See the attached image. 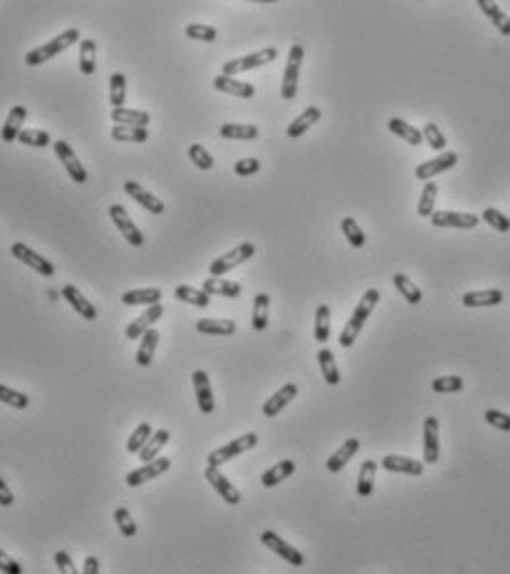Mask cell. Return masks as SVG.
<instances>
[{
	"label": "cell",
	"instance_id": "1",
	"mask_svg": "<svg viewBox=\"0 0 510 574\" xmlns=\"http://www.w3.org/2000/svg\"><path fill=\"white\" fill-rule=\"evenodd\" d=\"M379 300H382V293H379L377 288H368V291L362 295V300H360V304L355 306L353 315L348 317L344 330L340 333V346H342V349H350V346L355 344V339L360 337L362 328H364V324H366V320L373 315V310H375V306L379 304Z\"/></svg>",
	"mask_w": 510,
	"mask_h": 574
},
{
	"label": "cell",
	"instance_id": "2",
	"mask_svg": "<svg viewBox=\"0 0 510 574\" xmlns=\"http://www.w3.org/2000/svg\"><path fill=\"white\" fill-rule=\"evenodd\" d=\"M78 40H80V31H78L76 27H72V29H67V31L58 33L56 38H51L47 45H40V47H36V49H31L29 54L25 56V62H27L29 67H38V64L51 60L54 56L62 54L65 49H69L72 45H76Z\"/></svg>",
	"mask_w": 510,
	"mask_h": 574
},
{
	"label": "cell",
	"instance_id": "3",
	"mask_svg": "<svg viewBox=\"0 0 510 574\" xmlns=\"http://www.w3.org/2000/svg\"><path fill=\"white\" fill-rule=\"evenodd\" d=\"M275 58H277V49H275V47H267V49L255 51V54L240 56V58H233V60H226V62L222 64V74H224V76L244 74V72H251V69L265 67V64L273 62Z\"/></svg>",
	"mask_w": 510,
	"mask_h": 574
},
{
	"label": "cell",
	"instance_id": "4",
	"mask_svg": "<svg viewBox=\"0 0 510 574\" xmlns=\"http://www.w3.org/2000/svg\"><path fill=\"white\" fill-rule=\"evenodd\" d=\"M257 446V434L255 432H246L242 434V437L233 439V441H228L226 446H220L216 448L214 452H209V457H206V463L209 466H222V463H228L231 459H235L238 455H242V452L246 450H251Z\"/></svg>",
	"mask_w": 510,
	"mask_h": 574
},
{
	"label": "cell",
	"instance_id": "5",
	"mask_svg": "<svg viewBox=\"0 0 510 574\" xmlns=\"http://www.w3.org/2000/svg\"><path fill=\"white\" fill-rule=\"evenodd\" d=\"M255 255V244L253 242H244V244L231 249V251H226L224 255H220L218 259H214L209 266V273L211 275H216V277H224L228 271H233L238 269L240 264H244L246 259H251Z\"/></svg>",
	"mask_w": 510,
	"mask_h": 574
},
{
	"label": "cell",
	"instance_id": "6",
	"mask_svg": "<svg viewBox=\"0 0 510 574\" xmlns=\"http://www.w3.org/2000/svg\"><path fill=\"white\" fill-rule=\"evenodd\" d=\"M304 60V47L302 45H293L289 51V60L284 67V76H282V86H279V96L284 100H293L297 96V82H300V69Z\"/></svg>",
	"mask_w": 510,
	"mask_h": 574
},
{
	"label": "cell",
	"instance_id": "7",
	"mask_svg": "<svg viewBox=\"0 0 510 574\" xmlns=\"http://www.w3.org/2000/svg\"><path fill=\"white\" fill-rule=\"evenodd\" d=\"M109 215L113 220V224L118 226V233H122V237H125L131 247H143L145 244V235L140 233V229L135 226V222L131 220V215L127 213V208L122 206V204H111L109 206Z\"/></svg>",
	"mask_w": 510,
	"mask_h": 574
},
{
	"label": "cell",
	"instance_id": "8",
	"mask_svg": "<svg viewBox=\"0 0 510 574\" xmlns=\"http://www.w3.org/2000/svg\"><path fill=\"white\" fill-rule=\"evenodd\" d=\"M260 541L265 544L271 552H275L277 556H282L287 563H291L293 568H302L304 565V554L297 552L291 544H287L282 536L275 534L273 530H265L260 534Z\"/></svg>",
	"mask_w": 510,
	"mask_h": 574
},
{
	"label": "cell",
	"instance_id": "9",
	"mask_svg": "<svg viewBox=\"0 0 510 574\" xmlns=\"http://www.w3.org/2000/svg\"><path fill=\"white\" fill-rule=\"evenodd\" d=\"M51 147H54V151H56V155H58V160L62 162L65 171L69 173V178H72L76 184H84L87 180H89V176H87V171H84L82 162L78 160L76 151H74L72 147H69L65 140H58V142H54Z\"/></svg>",
	"mask_w": 510,
	"mask_h": 574
},
{
	"label": "cell",
	"instance_id": "10",
	"mask_svg": "<svg viewBox=\"0 0 510 574\" xmlns=\"http://www.w3.org/2000/svg\"><path fill=\"white\" fill-rule=\"evenodd\" d=\"M204 479L211 483V488H214L228 506H238V503L242 501V495L240 490L235 488V485L228 481L222 473H220V468L218 466H206V471H204Z\"/></svg>",
	"mask_w": 510,
	"mask_h": 574
},
{
	"label": "cell",
	"instance_id": "11",
	"mask_svg": "<svg viewBox=\"0 0 510 574\" xmlns=\"http://www.w3.org/2000/svg\"><path fill=\"white\" fill-rule=\"evenodd\" d=\"M11 255H13L16 259H18V262L27 264L29 269H33V271L40 273V275H45V277H51V275L56 273L54 264H51L47 257H43V255L36 253V251H31L27 244H23V242H16V244H11Z\"/></svg>",
	"mask_w": 510,
	"mask_h": 574
},
{
	"label": "cell",
	"instance_id": "12",
	"mask_svg": "<svg viewBox=\"0 0 510 574\" xmlns=\"http://www.w3.org/2000/svg\"><path fill=\"white\" fill-rule=\"evenodd\" d=\"M431 222L437 229H475L479 224V215L472 213H457V211H433Z\"/></svg>",
	"mask_w": 510,
	"mask_h": 574
},
{
	"label": "cell",
	"instance_id": "13",
	"mask_svg": "<svg viewBox=\"0 0 510 574\" xmlns=\"http://www.w3.org/2000/svg\"><path fill=\"white\" fill-rule=\"evenodd\" d=\"M122 188H125V193L131 200H135L140 206L147 208L149 213H153V215H162L165 213V202L160 198H155L151 191H147L143 184H138L135 180H127Z\"/></svg>",
	"mask_w": 510,
	"mask_h": 574
},
{
	"label": "cell",
	"instance_id": "14",
	"mask_svg": "<svg viewBox=\"0 0 510 574\" xmlns=\"http://www.w3.org/2000/svg\"><path fill=\"white\" fill-rule=\"evenodd\" d=\"M171 468V459L169 457H155L153 461H147L143 468H138V471L129 473L127 475V485L135 488V485H143L147 481H153L155 477L165 475Z\"/></svg>",
	"mask_w": 510,
	"mask_h": 574
},
{
	"label": "cell",
	"instance_id": "15",
	"mask_svg": "<svg viewBox=\"0 0 510 574\" xmlns=\"http://www.w3.org/2000/svg\"><path fill=\"white\" fill-rule=\"evenodd\" d=\"M457 164V153L455 151H444L442 155H437V158L433 160H426V162H421L417 169H415V176L417 180H431L435 176H442L444 171L453 169Z\"/></svg>",
	"mask_w": 510,
	"mask_h": 574
},
{
	"label": "cell",
	"instance_id": "16",
	"mask_svg": "<svg viewBox=\"0 0 510 574\" xmlns=\"http://www.w3.org/2000/svg\"><path fill=\"white\" fill-rule=\"evenodd\" d=\"M162 313H165V306L157 302V304H151V306H147V310L143 313V315H140L138 320H133L129 326H127V330H125V335H127V339H140L143 337L147 330L162 317Z\"/></svg>",
	"mask_w": 510,
	"mask_h": 574
},
{
	"label": "cell",
	"instance_id": "17",
	"mask_svg": "<svg viewBox=\"0 0 510 574\" xmlns=\"http://www.w3.org/2000/svg\"><path fill=\"white\" fill-rule=\"evenodd\" d=\"M193 390H196V402H198L200 412L211 415L216 410L214 390H211V381H209V375L204 371L193 373Z\"/></svg>",
	"mask_w": 510,
	"mask_h": 574
},
{
	"label": "cell",
	"instance_id": "18",
	"mask_svg": "<svg viewBox=\"0 0 510 574\" xmlns=\"http://www.w3.org/2000/svg\"><path fill=\"white\" fill-rule=\"evenodd\" d=\"M62 298L72 304V308L78 313V315H82V320H87V322H94L96 317H98V310H96V306L84 298V295L74 286V284H65L62 286Z\"/></svg>",
	"mask_w": 510,
	"mask_h": 574
},
{
	"label": "cell",
	"instance_id": "19",
	"mask_svg": "<svg viewBox=\"0 0 510 574\" xmlns=\"http://www.w3.org/2000/svg\"><path fill=\"white\" fill-rule=\"evenodd\" d=\"M25 118H27V109L23 107V104H16V107H11L3 129H0V140H3L5 145H11V142L18 140L23 125H25Z\"/></svg>",
	"mask_w": 510,
	"mask_h": 574
},
{
	"label": "cell",
	"instance_id": "20",
	"mask_svg": "<svg viewBox=\"0 0 510 574\" xmlns=\"http://www.w3.org/2000/svg\"><path fill=\"white\" fill-rule=\"evenodd\" d=\"M214 86H216V91L235 96V98H244V100H251L255 96V86L253 84L235 80L233 76H224V74H220L218 78H214Z\"/></svg>",
	"mask_w": 510,
	"mask_h": 574
},
{
	"label": "cell",
	"instance_id": "21",
	"mask_svg": "<svg viewBox=\"0 0 510 574\" xmlns=\"http://www.w3.org/2000/svg\"><path fill=\"white\" fill-rule=\"evenodd\" d=\"M382 468L389 473H399V475H411V477H419L424 473V463L411 459V457H401V455H386L382 459Z\"/></svg>",
	"mask_w": 510,
	"mask_h": 574
},
{
	"label": "cell",
	"instance_id": "22",
	"mask_svg": "<svg viewBox=\"0 0 510 574\" xmlns=\"http://www.w3.org/2000/svg\"><path fill=\"white\" fill-rule=\"evenodd\" d=\"M424 461L431 466L439 461V420L437 417H426L424 420Z\"/></svg>",
	"mask_w": 510,
	"mask_h": 574
},
{
	"label": "cell",
	"instance_id": "23",
	"mask_svg": "<svg viewBox=\"0 0 510 574\" xmlns=\"http://www.w3.org/2000/svg\"><path fill=\"white\" fill-rule=\"evenodd\" d=\"M295 395H297V386L295 384H284L277 393H273L267 399L265 406H262V412H265V417H277L279 412H282L293 402Z\"/></svg>",
	"mask_w": 510,
	"mask_h": 574
},
{
	"label": "cell",
	"instance_id": "24",
	"mask_svg": "<svg viewBox=\"0 0 510 574\" xmlns=\"http://www.w3.org/2000/svg\"><path fill=\"white\" fill-rule=\"evenodd\" d=\"M357 452H360V439H355V437L346 439V441H344V444L328 457V461H326V471H328V473H340L342 468L357 455Z\"/></svg>",
	"mask_w": 510,
	"mask_h": 574
},
{
	"label": "cell",
	"instance_id": "25",
	"mask_svg": "<svg viewBox=\"0 0 510 574\" xmlns=\"http://www.w3.org/2000/svg\"><path fill=\"white\" fill-rule=\"evenodd\" d=\"M504 302V293L499 288H486V291H470L462 298V304L466 308H486L497 306Z\"/></svg>",
	"mask_w": 510,
	"mask_h": 574
},
{
	"label": "cell",
	"instance_id": "26",
	"mask_svg": "<svg viewBox=\"0 0 510 574\" xmlns=\"http://www.w3.org/2000/svg\"><path fill=\"white\" fill-rule=\"evenodd\" d=\"M202 291L209 295H220V298H231V300L242 295V286L238 282H228L224 277H216V275H211L209 280L202 282Z\"/></svg>",
	"mask_w": 510,
	"mask_h": 574
},
{
	"label": "cell",
	"instance_id": "27",
	"mask_svg": "<svg viewBox=\"0 0 510 574\" xmlns=\"http://www.w3.org/2000/svg\"><path fill=\"white\" fill-rule=\"evenodd\" d=\"M162 300V291L155 286H147V288H133L127 291L122 295V304L125 306H151L157 304Z\"/></svg>",
	"mask_w": 510,
	"mask_h": 574
},
{
	"label": "cell",
	"instance_id": "28",
	"mask_svg": "<svg viewBox=\"0 0 510 574\" xmlns=\"http://www.w3.org/2000/svg\"><path fill=\"white\" fill-rule=\"evenodd\" d=\"M157 342H160V333L151 326L147 333L140 337V349H138V355H135V364L138 366H151L153 361V355H155V349H157Z\"/></svg>",
	"mask_w": 510,
	"mask_h": 574
},
{
	"label": "cell",
	"instance_id": "29",
	"mask_svg": "<svg viewBox=\"0 0 510 574\" xmlns=\"http://www.w3.org/2000/svg\"><path fill=\"white\" fill-rule=\"evenodd\" d=\"M477 5L486 13V18L497 27L499 33L510 36V18H508V13L495 3V0H477Z\"/></svg>",
	"mask_w": 510,
	"mask_h": 574
},
{
	"label": "cell",
	"instance_id": "30",
	"mask_svg": "<svg viewBox=\"0 0 510 574\" xmlns=\"http://www.w3.org/2000/svg\"><path fill=\"white\" fill-rule=\"evenodd\" d=\"M169 439H171V432L167 430V428H160V430H155L151 437H149V441L140 448V461L143 463H147V461H153L157 455H160V450L169 444Z\"/></svg>",
	"mask_w": 510,
	"mask_h": 574
},
{
	"label": "cell",
	"instance_id": "31",
	"mask_svg": "<svg viewBox=\"0 0 510 574\" xmlns=\"http://www.w3.org/2000/svg\"><path fill=\"white\" fill-rule=\"evenodd\" d=\"M320 118H322V111L318 109V107H306L300 116H297L293 123L289 125V129H287V135L289 137H300V135H304L315 123H320Z\"/></svg>",
	"mask_w": 510,
	"mask_h": 574
},
{
	"label": "cell",
	"instance_id": "32",
	"mask_svg": "<svg viewBox=\"0 0 510 574\" xmlns=\"http://www.w3.org/2000/svg\"><path fill=\"white\" fill-rule=\"evenodd\" d=\"M386 127H389L391 133H395L397 137H401L404 142H409L411 147H417V145L424 142V135H421V131L415 129V127H411L406 120H401V118H391Z\"/></svg>",
	"mask_w": 510,
	"mask_h": 574
},
{
	"label": "cell",
	"instance_id": "33",
	"mask_svg": "<svg viewBox=\"0 0 510 574\" xmlns=\"http://www.w3.org/2000/svg\"><path fill=\"white\" fill-rule=\"evenodd\" d=\"M111 120L116 125H133V127H149L151 116L140 109H127V107H116L111 111Z\"/></svg>",
	"mask_w": 510,
	"mask_h": 574
},
{
	"label": "cell",
	"instance_id": "34",
	"mask_svg": "<svg viewBox=\"0 0 510 574\" xmlns=\"http://www.w3.org/2000/svg\"><path fill=\"white\" fill-rule=\"evenodd\" d=\"M235 322L231 320H198L196 330L202 335H220V337H231L235 333Z\"/></svg>",
	"mask_w": 510,
	"mask_h": 574
},
{
	"label": "cell",
	"instance_id": "35",
	"mask_svg": "<svg viewBox=\"0 0 510 574\" xmlns=\"http://www.w3.org/2000/svg\"><path fill=\"white\" fill-rule=\"evenodd\" d=\"M318 364H320V371L324 375V381L328 386H338L340 384V368H338V361H336V355H333L331 349H322L318 353Z\"/></svg>",
	"mask_w": 510,
	"mask_h": 574
},
{
	"label": "cell",
	"instance_id": "36",
	"mask_svg": "<svg viewBox=\"0 0 510 574\" xmlns=\"http://www.w3.org/2000/svg\"><path fill=\"white\" fill-rule=\"evenodd\" d=\"M111 137L116 142H147L149 140V131L147 127H133V125H116L111 129Z\"/></svg>",
	"mask_w": 510,
	"mask_h": 574
},
{
	"label": "cell",
	"instance_id": "37",
	"mask_svg": "<svg viewBox=\"0 0 510 574\" xmlns=\"http://www.w3.org/2000/svg\"><path fill=\"white\" fill-rule=\"evenodd\" d=\"M293 473H295V463L291 459H284V461L275 463L273 468H269V471L262 475V485H265V488H273V485L289 479Z\"/></svg>",
	"mask_w": 510,
	"mask_h": 574
},
{
	"label": "cell",
	"instance_id": "38",
	"mask_svg": "<svg viewBox=\"0 0 510 574\" xmlns=\"http://www.w3.org/2000/svg\"><path fill=\"white\" fill-rule=\"evenodd\" d=\"M175 300L191 304V306H198V308H206L211 304V295L204 293L202 288H193V286L180 284V286H175Z\"/></svg>",
	"mask_w": 510,
	"mask_h": 574
},
{
	"label": "cell",
	"instance_id": "39",
	"mask_svg": "<svg viewBox=\"0 0 510 574\" xmlns=\"http://www.w3.org/2000/svg\"><path fill=\"white\" fill-rule=\"evenodd\" d=\"M269 306H271V298L267 293H257L253 298L251 326L255 330H267V326H269Z\"/></svg>",
	"mask_w": 510,
	"mask_h": 574
},
{
	"label": "cell",
	"instance_id": "40",
	"mask_svg": "<svg viewBox=\"0 0 510 574\" xmlns=\"http://www.w3.org/2000/svg\"><path fill=\"white\" fill-rule=\"evenodd\" d=\"M375 473H377V463L373 459H366L360 468V475H357V495L364 499V497H371L373 495V485H375Z\"/></svg>",
	"mask_w": 510,
	"mask_h": 574
},
{
	"label": "cell",
	"instance_id": "41",
	"mask_svg": "<svg viewBox=\"0 0 510 574\" xmlns=\"http://www.w3.org/2000/svg\"><path fill=\"white\" fill-rule=\"evenodd\" d=\"M220 135L224 137V140H255V137L260 135L257 127L253 125H233V123H226L220 127Z\"/></svg>",
	"mask_w": 510,
	"mask_h": 574
},
{
	"label": "cell",
	"instance_id": "42",
	"mask_svg": "<svg viewBox=\"0 0 510 574\" xmlns=\"http://www.w3.org/2000/svg\"><path fill=\"white\" fill-rule=\"evenodd\" d=\"M393 284H395V288L399 291V295L404 300H406L411 306H417V304H421V298H424V295H421V291L413 284V280L409 275H404V273H397L395 275V280H393Z\"/></svg>",
	"mask_w": 510,
	"mask_h": 574
},
{
	"label": "cell",
	"instance_id": "43",
	"mask_svg": "<svg viewBox=\"0 0 510 574\" xmlns=\"http://www.w3.org/2000/svg\"><path fill=\"white\" fill-rule=\"evenodd\" d=\"M96 40L92 38H82L80 40V72L84 76H94L96 72Z\"/></svg>",
	"mask_w": 510,
	"mask_h": 574
},
{
	"label": "cell",
	"instance_id": "44",
	"mask_svg": "<svg viewBox=\"0 0 510 574\" xmlns=\"http://www.w3.org/2000/svg\"><path fill=\"white\" fill-rule=\"evenodd\" d=\"M315 342H328L331 337V308L328 304H320L318 310H315Z\"/></svg>",
	"mask_w": 510,
	"mask_h": 574
},
{
	"label": "cell",
	"instance_id": "45",
	"mask_svg": "<svg viewBox=\"0 0 510 574\" xmlns=\"http://www.w3.org/2000/svg\"><path fill=\"white\" fill-rule=\"evenodd\" d=\"M127 100V78L125 74H111L109 78V102L111 107H125Z\"/></svg>",
	"mask_w": 510,
	"mask_h": 574
},
{
	"label": "cell",
	"instance_id": "46",
	"mask_svg": "<svg viewBox=\"0 0 510 574\" xmlns=\"http://www.w3.org/2000/svg\"><path fill=\"white\" fill-rule=\"evenodd\" d=\"M437 193H439V186L435 182H428L421 191V198H419V204H417V213L421 218H431L433 211H435V202H437Z\"/></svg>",
	"mask_w": 510,
	"mask_h": 574
},
{
	"label": "cell",
	"instance_id": "47",
	"mask_svg": "<svg viewBox=\"0 0 510 574\" xmlns=\"http://www.w3.org/2000/svg\"><path fill=\"white\" fill-rule=\"evenodd\" d=\"M342 233L348 240V244L353 249H362L366 244V235L360 229V224L355 222V218H344L342 220Z\"/></svg>",
	"mask_w": 510,
	"mask_h": 574
},
{
	"label": "cell",
	"instance_id": "48",
	"mask_svg": "<svg viewBox=\"0 0 510 574\" xmlns=\"http://www.w3.org/2000/svg\"><path fill=\"white\" fill-rule=\"evenodd\" d=\"M18 142L27 145V147L43 149V147L51 145V135L47 131H43V129H23L21 135H18Z\"/></svg>",
	"mask_w": 510,
	"mask_h": 574
},
{
	"label": "cell",
	"instance_id": "49",
	"mask_svg": "<svg viewBox=\"0 0 510 574\" xmlns=\"http://www.w3.org/2000/svg\"><path fill=\"white\" fill-rule=\"evenodd\" d=\"M431 388H433V393H439V395L460 393V390L464 388V379H462V377H457V375H444V377L433 379Z\"/></svg>",
	"mask_w": 510,
	"mask_h": 574
},
{
	"label": "cell",
	"instance_id": "50",
	"mask_svg": "<svg viewBox=\"0 0 510 574\" xmlns=\"http://www.w3.org/2000/svg\"><path fill=\"white\" fill-rule=\"evenodd\" d=\"M0 404H7L11 408H27L29 406V397L25 393H18V390H13L5 384H0Z\"/></svg>",
	"mask_w": 510,
	"mask_h": 574
},
{
	"label": "cell",
	"instance_id": "51",
	"mask_svg": "<svg viewBox=\"0 0 510 574\" xmlns=\"http://www.w3.org/2000/svg\"><path fill=\"white\" fill-rule=\"evenodd\" d=\"M187 38L191 40H200V43H214L218 38V29L211 27V25H200V23H193L184 29Z\"/></svg>",
	"mask_w": 510,
	"mask_h": 574
},
{
	"label": "cell",
	"instance_id": "52",
	"mask_svg": "<svg viewBox=\"0 0 510 574\" xmlns=\"http://www.w3.org/2000/svg\"><path fill=\"white\" fill-rule=\"evenodd\" d=\"M151 434H153V428H151L147 422H143V424H140V426L133 430L131 437H129V441H127V450L131 452V455H135V452H140V448H143V446L149 441Z\"/></svg>",
	"mask_w": 510,
	"mask_h": 574
},
{
	"label": "cell",
	"instance_id": "53",
	"mask_svg": "<svg viewBox=\"0 0 510 574\" xmlns=\"http://www.w3.org/2000/svg\"><path fill=\"white\" fill-rule=\"evenodd\" d=\"M421 135H424V140L431 149L435 151H444L446 149V135L442 133V129H439L435 123H428L424 129H421Z\"/></svg>",
	"mask_w": 510,
	"mask_h": 574
},
{
	"label": "cell",
	"instance_id": "54",
	"mask_svg": "<svg viewBox=\"0 0 510 574\" xmlns=\"http://www.w3.org/2000/svg\"><path fill=\"white\" fill-rule=\"evenodd\" d=\"M113 519H116V526H118V530H120L122 536H133L138 532L135 519L131 517V512L127 508H118L113 512Z\"/></svg>",
	"mask_w": 510,
	"mask_h": 574
},
{
	"label": "cell",
	"instance_id": "55",
	"mask_svg": "<svg viewBox=\"0 0 510 574\" xmlns=\"http://www.w3.org/2000/svg\"><path fill=\"white\" fill-rule=\"evenodd\" d=\"M482 218H484V222L490 224L497 233H508V231H510V220H508L501 211H497V208H486V211L482 213Z\"/></svg>",
	"mask_w": 510,
	"mask_h": 574
},
{
	"label": "cell",
	"instance_id": "56",
	"mask_svg": "<svg viewBox=\"0 0 510 574\" xmlns=\"http://www.w3.org/2000/svg\"><path fill=\"white\" fill-rule=\"evenodd\" d=\"M189 158H191L193 164H196L198 169H202V171L214 169V158H211V153L202 145H191L189 147Z\"/></svg>",
	"mask_w": 510,
	"mask_h": 574
},
{
	"label": "cell",
	"instance_id": "57",
	"mask_svg": "<svg viewBox=\"0 0 510 574\" xmlns=\"http://www.w3.org/2000/svg\"><path fill=\"white\" fill-rule=\"evenodd\" d=\"M484 420L501 432H510V415L504 412V410H497V408H488L484 412Z\"/></svg>",
	"mask_w": 510,
	"mask_h": 574
},
{
	"label": "cell",
	"instance_id": "58",
	"mask_svg": "<svg viewBox=\"0 0 510 574\" xmlns=\"http://www.w3.org/2000/svg\"><path fill=\"white\" fill-rule=\"evenodd\" d=\"M260 167L262 164L255 158H242V160L235 162L233 171H235V176H240V178H249V176H255V173L260 171Z\"/></svg>",
	"mask_w": 510,
	"mask_h": 574
},
{
	"label": "cell",
	"instance_id": "59",
	"mask_svg": "<svg viewBox=\"0 0 510 574\" xmlns=\"http://www.w3.org/2000/svg\"><path fill=\"white\" fill-rule=\"evenodd\" d=\"M54 561H56L58 572H62V574H76V572H78L74 559H72V556H69V552H65V550H58V552L54 554Z\"/></svg>",
	"mask_w": 510,
	"mask_h": 574
},
{
	"label": "cell",
	"instance_id": "60",
	"mask_svg": "<svg viewBox=\"0 0 510 574\" xmlns=\"http://www.w3.org/2000/svg\"><path fill=\"white\" fill-rule=\"evenodd\" d=\"M0 572H5V574H21L23 568H21L18 561H13L5 550H0Z\"/></svg>",
	"mask_w": 510,
	"mask_h": 574
},
{
	"label": "cell",
	"instance_id": "61",
	"mask_svg": "<svg viewBox=\"0 0 510 574\" xmlns=\"http://www.w3.org/2000/svg\"><path fill=\"white\" fill-rule=\"evenodd\" d=\"M13 493H11V488L7 485V481L5 479H0V506H13Z\"/></svg>",
	"mask_w": 510,
	"mask_h": 574
},
{
	"label": "cell",
	"instance_id": "62",
	"mask_svg": "<svg viewBox=\"0 0 510 574\" xmlns=\"http://www.w3.org/2000/svg\"><path fill=\"white\" fill-rule=\"evenodd\" d=\"M82 572L84 574H98L100 572V561L96 559V556H87L84 565H82Z\"/></svg>",
	"mask_w": 510,
	"mask_h": 574
},
{
	"label": "cell",
	"instance_id": "63",
	"mask_svg": "<svg viewBox=\"0 0 510 574\" xmlns=\"http://www.w3.org/2000/svg\"><path fill=\"white\" fill-rule=\"evenodd\" d=\"M249 3H277V0H249Z\"/></svg>",
	"mask_w": 510,
	"mask_h": 574
}]
</instances>
